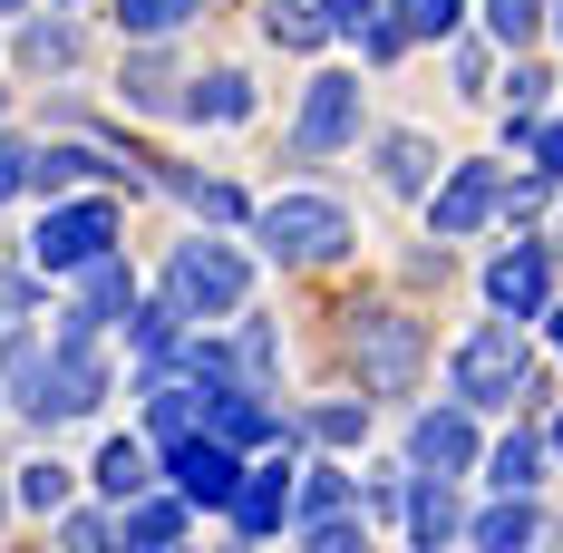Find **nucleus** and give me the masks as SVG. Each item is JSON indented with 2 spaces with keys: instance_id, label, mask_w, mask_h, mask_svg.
Wrapping results in <instances>:
<instances>
[{
  "instance_id": "nucleus-1",
  "label": "nucleus",
  "mask_w": 563,
  "mask_h": 553,
  "mask_svg": "<svg viewBox=\"0 0 563 553\" xmlns=\"http://www.w3.org/2000/svg\"><path fill=\"white\" fill-rule=\"evenodd\" d=\"M448 379H456V398H466L476 418H486V408H534V398H544V379H534V350L515 340L506 311H496V321H476V331L456 340Z\"/></svg>"
},
{
  "instance_id": "nucleus-2",
  "label": "nucleus",
  "mask_w": 563,
  "mask_h": 553,
  "mask_svg": "<svg viewBox=\"0 0 563 553\" xmlns=\"http://www.w3.org/2000/svg\"><path fill=\"white\" fill-rule=\"evenodd\" d=\"M108 360H98V340H49L40 350V379L20 388V418L30 428H68V418H98L108 408Z\"/></svg>"
},
{
  "instance_id": "nucleus-3",
  "label": "nucleus",
  "mask_w": 563,
  "mask_h": 553,
  "mask_svg": "<svg viewBox=\"0 0 563 553\" xmlns=\"http://www.w3.org/2000/svg\"><path fill=\"white\" fill-rule=\"evenodd\" d=\"M340 321H350L340 340H350V369H360L369 398H408V388H418V369H428V331H418L408 311L379 301V311H340Z\"/></svg>"
},
{
  "instance_id": "nucleus-4",
  "label": "nucleus",
  "mask_w": 563,
  "mask_h": 553,
  "mask_svg": "<svg viewBox=\"0 0 563 553\" xmlns=\"http://www.w3.org/2000/svg\"><path fill=\"white\" fill-rule=\"evenodd\" d=\"M253 233H263V253L273 263H301V273H321V263H340L360 233H350V204H331V195H273L263 214H253Z\"/></svg>"
},
{
  "instance_id": "nucleus-5",
  "label": "nucleus",
  "mask_w": 563,
  "mask_h": 553,
  "mask_svg": "<svg viewBox=\"0 0 563 553\" xmlns=\"http://www.w3.org/2000/svg\"><path fill=\"white\" fill-rule=\"evenodd\" d=\"M166 291L185 301V321H233L243 301H253V263L233 253V243H175V263H166Z\"/></svg>"
},
{
  "instance_id": "nucleus-6",
  "label": "nucleus",
  "mask_w": 563,
  "mask_h": 553,
  "mask_svg": "<svg viewBox=\"0 0 563 553\" xmlns=\"http://www.w3.org/2000/svg\"><path fill=\"white\" fill-rule=\"evenodd\" d=\"M117 233H126L117 195H88V204H49V214H40V233H30V263H40V273H88L98 253H117Z\"/></svg>"
},
{
  "instance_id": "nucleus-7",
  "label": "nucleus",
  "mask_w": 563,
  "mask_h": 553,
  "mask_svg": "<svg viewBox=\"0 0 563 553\" xmlns=\"http://www.w3.org/2000/svg\"><path fill=\"white\" fill-rule=\"evenodd\" d=\"M340 146H360V78L350 68H321L301 88V117H291V166H321Z\"/></svg>"
},
{
  "instance_id": "nucleus-8",
  "label": "nucleus",
  "mask_w": 563,
  "mask_h": 553,
  "mask_svg": "<svg viewBox=\"0 0 563 553\" xmlns=\"http://www.w3.org/2000/svg\"><path fill=\"white\" fill-rule=\"evenodd\" d=\"M166 486L195 505V515H224L233 486H243V446H224L214 428H185V438L166 446Z\"/></svg>"
},
{
  "instance_id": "nucleus-9",
  "label": "nucleus",
  "mask_w": 563,
  "mask_h": 553,
  "mask_svg": "<svg viewBox=\"0 0 563 553\" xmlns=\"http://www.w3.org/2000/svg\"><path fill=\"white\" fill-rule=\"evenodd\" d=\"M496 214H506V175L486 166V156H476V166H456L448 185L428 195V233H438V243H466V233H486Z\"/></svg>"
},
{
  "instance_id": "nucleus-10",
  "label": "nucleus",
  "mask_w": 563,
  "mask_h": 553,
  "mask_svg": "<svg viewBox=\"0 0 563 553\" xmlns=\"http://www.w3.org/2000/svg\"><path fill=\"white\" fill-rule=\"evenodd\" d=\"M486 301L506 311L515 331L544 321V311H554V253H544V243H506V253L486 263Z\"/></svg>"
},
{
  "instance_id": "nucleus-11",
  "label": "nucleus",
  "mask_w": 563,
  "mask_h": 553,
  "mask_svg": "<svg viewBox=\"0 0 563 553\" xmlns=\"http://www.w3.org/2000/svg\"><path fill=\"white\" fill-rule=\"evenodd\" d=\"M408 466L466 476V466H476V408H466V398H456V408H418V418H408Z\"/></svg>"
},
{
  "instance_id": "nucleus-12",
  "label": "nucleus",
  "mask_w": 563,
  "mask_h": 553,
  "mask_svg": "<svg viewBox=\"0 0 563 553\" xmlns=\"http://www.w3.org/2000/svg\"><path fill=\"white\" fill-rule=\"evenodd\" d=\"M291 466H301V456H291V438H282V456H263V466H243V486H233V534H282V524H291Z\"/></svg>"
},
{
  "instance_id": "nucleus-13",
  "label": "nucleus",
  "mask_w": 563,
  "mask_h": 553,
  "mask_svg": "<svg viewBox=\"0 0 563 553\" xmlns=\"http://www.w3.org/2000/svg\"><path fill=\"white\" fill-rule=\"evenodd\" d=\"M369 166H379V195H398V204H418V195L438 185V146H428L418 126H389V136L369 146Z\"/></svg>"
},
{
  "instance_id": "nucleus-14",
  "label": "nucleus",
  "mask_w": 563,
  "mask_h": 553,
  "mask_svg": "<svg viewBox=\"0 0 563 553\" xmlns=\"http://www.w3.org/2000/svg\"><path fill=\"white\" fill-rule=\"evenodd\" d=\"M88 486H98L108 505H136L146 486H166V476H156V446H146V438H108V446H98V466H88Z\"/></svg>"
},
{
  "instance_id": "nucleus-15",
  "label": "nucleus",
  "mask_w": 563,
  "mask_h": 553,
  "mask_svg": "<svg viewBox=\"0 0 563 553\" xmlns=\"http://www.w3.org/2000/svg\"><path fill=\"white\" fill-rule=\"evenodd\" d=\"M398 505H408V534H418V544H448V534H466V515H456V476H428V466H418Z\"/></svg>"
},
{
  "instance_id": "nucleus-16",
  "label": "nucleus",
  "mask_w": 563,
  "mask_h": 553,
  "mask_svg": "<svg viewBox=\"0 0 563 553\" xmlns=\"http://www.w3.org/2000/svg\"><path fill=\"white\" fill-rule=\"evenodd\" d=\"M78 58H88V30H78L68 10H40V20L20 30V68H30V78H49V68H78Z\"/></svg>"
},
{
  "instance_id": "nucleus-17",
  "label": "nucleus",
  "mask_w": 563,
  "mask_h": 553,
  "mask_svg": "<svg viewBox=\"0 0 563 553\" xmlns=\"http://www.w3.org/2000/svg\"><path fill=\"white\" fill-rule=\"evenodd\" d=\"M117 98H126V108H146V117L185 108V98H175V68H166V40H136V58L117 68Z\"/></svg>"
},
{
  "instance_id": "nucleus-18",
  "label": "nucleus",
  "mask_w": 563,
  "mask_h": 553,
  "mask_svg": "<svg viewBox=\"0 0 563 553\" xmlns=\"http://www.w3.org/2000/svg\"><path fill=\"white\" fill-rule=\"evenodd\" d=\"M185 117H195V126H243V117H253V78H243V68H205V78L185 88Z\"/></svg>"
},
{
  "instance_id": "nucleus-19",
  "label": "nucleus",
  "mask_w": 563,
  "mask_h": 553,
  "mask_svg": "<svg viewBox=\"0 0 563 553\" xmlns=\"http://www.w3.org/2000/svg\"><path fill=\"white\" fill-rule=\"evenodd\" d=\"M126 350H136V360H146V369H166L175 350H185V301H136V311H126Z\"/></svg>"
},
{
  "instance_id": "nucleus-20",
  "label": "nucleus",
  "mask_w": 563,
  "mask_h": 553,
  "mask_svg": "<svg viewBox=\"0 0 563 553\" xmlns=\"http://www.w3.org/2000/svg\"><path fill=\"white\" fill-rule=\"evenodd\" d=\"M68 281H78V311H88V321H126V311H136V273H126V253H98L88 273H68Z\"/></svg>"
},
{
  "instance_id": "nucleus-21",
  "label": "nucleus",
  "mask_w": 563,
  "mask_h": 553,
  "mask_svg": "<svg viewBox=\"0 0 563 553\" xmlns=\"http://www.w3.org/2000/svg\"><path fill=\"white\" fill-rule=\"evenodd\" d=\"M185 524H195V505H185V496H156V486H146L136 505H117V544H175Z\"/></svg>"
},
{
  "instance_id": "nucleus-22",
  "label": "nucleus",
  "mask_w": 563,
  "mask_h": 553,
  "mask_svg": "<svg viewBox=\"0 0 563 553\" xmlns=\"http://www.w3.org/2000/svg\"><path fill=\"white\" fill-rule=\"evenodd\" d=\"M544 534V515H534V496H496L476 524H466V544H486V553H525Z\"/></svg>"
},
{
  "instance_id": "nucleus-23",
  "label": "nucleus",
  "mask_w": 563,
  "mask_h": 553,
  "mask_svg": "<svg viewBox=\"0 0 563 553\" xmlns=\"http://www.w3.org/2000/svg\"><path fill=\"white\" fill-rule=\"evenodd\" d=\"M486 486H496V496H534V486H544V438H534V428L496 438V456H486Z\"/></svg>"
},
{
  "instance_id": "nucleus-24",
  "label": "nucleus",
  "mask_w": 563,
  "mask_h": 553,
  "mask_svg": "<svg viewBox=\"0 0 563 553\" xmlns=\"http://www.w3.org/2000/svg\"><path fill=\"white\" fill-rule=\"evenodd\" d=\"M263 40L273 49H321L331 20H321V0H263Z\"/></svg>"
},
{
  "instance_id": "nucleus-25",
  "label": "nucleus",
  "mask_w": 563,
  "mask_h": 553,
  "mask_svg": "<svg viewBox=\"0 0 563 553\" xmlns=\"http://www.w3.org/2000/svg\"><path fill=\"white\" fill-rule=\"evenodd\" d=\"M301 438L360 446V438H369V398H321V408H301Z\"/></svg>"
},
{
  "instance_id": "nucleus-26",
  "label": "nucleus",
  "mask_w": 563,
  "mask_h": 553,
  "mask_svg": "<svg viewBox=\"0 0 563 553\" xmlns=\"http://www.w3.org/2000/svg\"><path fill=\"white\" fill-rule=\"evenodd\" d=\"M350 496H360V476H340V466H291V515H340Z\"/></svg>"
},
{
  "instance_id": "nucleus-27",
  "label": "nucleus",
  "mask_w": 563,
  "mask_h": 553,
  "mask_svg": "<svg viewBox=\"0 0 563 553\" xmlns=\"http://www.w3.org/2000/svg\"><path fill=\"white\" fill-rule=\"evenodd\" d=\"M195 10H205V0H117V30H126V40H175Z\"/></svg>"
},
{
  "instance_id": "nucleus-28",
  "label": "nucleus",
  "mask_w": 563,
  "mask_h": 553,
  "mask_svg": "<svg viewBox=\"0 0 563 553\" xmlns=\"http://www.w3.org/2000/svg\"><path fill=\"white\" fill-rule=\"evenodd\" d=\"M68 486H78V476H68V466H58V456H30V466H20V486H10V496L30 505V515H58V505H68Z\"/></svg>"
},
{
  "instance_id": "nucleus-29",
  "label": "nucleus",
  "mask_w": 563,
  "mask_h": 553,
  "mask_svg": "<svg viewBox=\"0 0 563 553\" xmlns=\"http://www.w3.org/2000/svg\"><path fill=\"white\" fill-rule=\"evenodd\" d=\"M233 321H243V311H233ZM233 360H243V379L263 388L282 369V340H273V321H243V331H233Z\"/></svg>"
},
{
  "instance_id": "nucleus-30",
  "label": "nucleus",
  "mask_w": 563,
  "mask_h": 553,
  "mask_svg": "<svg viewBox=\"0 0 563 553\" xmlns=\"http://www.w3.org/2000/svg\"><path fill=\"white\" fill-rule=\"evenodd\" d=\"M49 534L88 553V544H117V515H98V505H58V515H49Z\"/></svg>"
},
{
  "instance_id": "nucleus-31",
  "label": "nucleus",
  "mask_w": 563,
  "mask_h": 553,
  "mask_svg": "<svg viewBox=\"0 0 563 553\" xmlns=\"http://www.w3.org/2000/svg\"><path fill=\"white\" fill-rule=\"evenodd\" d=\"M301 544L311 553H350V544H369V524H360L350 505H340V515H301Z\"/></svg>"
},
{
  "instance_id": "nucleus-32",
  "label": "nucleus",
  "mask_w": 563,
  "mask_h": 553,
  "mask_svg": "<svg viewBox=\"0 0 563 553\" xmlns=\"http://www.w3.org/2000/svg\"><path fill=\"white\" fill-rule=\"evenodd\" d=\"M486 30H496L506 49H525V40L544 30V0H486Z\"/></svg>"
},
{
  "instance_id": "nucleus-33",
  "label": "nucleus",
  "mask_w": 563,
  "mask_h": 553,
  "mask_svg": "<svg viewBox=\"0 0 563 553\" xmlns=\"http://www.w3.org/2000/svg\"><path fill=\"white\" fill-rule=\"evenodd\" d=\"M408 40H418V30H408V20H389V10H379V20H369V30H360V58H369V68H398V49H408Z\"/></svg>"
},
{
  "instance_id": "nucleus-34",
  "label": "nucleus",
  "mask_w": 563,
  "mask_h": 553,
  "mask_svg": "<svg viewBox=\"0 0 563 553\" xmlns=\"http://www.w3.org/2000/svg\"><path fill=\"white\" fill-rule=\"evenodd\" d=\"M456 20H466V0H408V30L418 40H456Z\"/></svg>"
},
{
  "instance_id": "nucleus-35",
  "label": "nucleus",
  "mask_w": 563,
  "mask_h": 553,
  "mask_svg": "<svg viewBox=\"0 0 563 553\" xmlns=\"http://www.w3.org/2000/svg\"><path fill=\"white\" fill-rule=\"evenodd\" d=\"M321 20H331V40H360L379 20V0H321Z\"/></svg>"
},
{
  "instance_id": "nucleus-36",
  "label": "nucleus",
  "mask_w": 563,
  "mask_h": 553,
  "mask_svg": "<svg viewBox=\"0 0 563 553\" xmlns=\"http://www.w3.org/2000/svg\"><path fill=\"white\" fill-rule=\"evenodd\" d=\"M10 195H30V146H20V136H0V204H10Z\"/></svg>"
},
{
  "instance_id": "nucleus-37",
  "label": "nucleus",
  "mask_w": 563,
  "mask_h": 553,
  "mask_svg": "<svg viewBox=\"0 0 563 553\" xmlns=\"http://www.w3.org/2000/svg\"><path fill=\"white\" fill-rule=\"evenodd\" d=\"M534 175H554V185H563V117H554V126H534Z\"/></svg>"
},
{
  "instance_id": "nucleus-38",
  "label": "nucleus",
  "mask_w": 563,
  "mask_h": 553,
  "mask_svg": "<svg viewBox=\"0 0 563 553\" xmlns=\"http://www.w3.org/2000/svg\"><path fill=\"white\" fill-rule=\"evenodd\" d=\"M506 88H515V108H544V88H554V78H544L534 58H515V78H506Z\"/></svg>"
},
{
  "instance_id": "nucleus-39",
  "label": "nucleus",
  "mask_w": 563,
  "mask_h": 553,
  "mask_svg": "<svg viewBox=\"0 0 563 553\" xmlns=\"http://www.w3.org/2000/svg\"><path fill=\"white\" fill-rule=\"evenodd\" d=\"M456 98H486V49H456Z\"/></svg>"
},
{
  "instance_id": "nucleus-40",
  "label": "nucleus",
  "mask_w": 563,
  "mask_h": 553,
  "mask_svg": "<svg viewBox=\"0 0 563 553\" xmlns=\"http://www.w3.org/2000/svg\"><path fill=\"white\" fill-rule=\"evenodd\" d=\"M544 321H554V360H563V311H544Z\"/></svg>"
},
{
  "instance_id": "nucleus-41",
  "label": "nucleus",
  "mask_w": 563,
  "mask_h": 553,
  "mask_svg": "<svg viewBox=\"0 0 563 553\" xmlns=\"http://www.w3.org/2000/svg\"><path fill=\"white\" fill-rule=\"evenodd\" d=\"M544 20H554V40H563V0H554V10H544Z\"/></svg>"
},
{
  "instance_id": "nucleus-42",
  "label": "nucleus",
  "mask_w": 563,
  "mask_h": 553,
  "mask_svg": "<svg viewBox=\"0 0 563 553\" xmlns=\"http://www.w3.org/2000/svg\"><path fill=\"white\" fill-rule=\"evenodd\" d=\"M10 10H30V0H0V20H10Z\"/></svg>"
},
{
  "instance_id": "nucleus-43",
  "label": "nucleus",
  "mask_w": 563,
  "mask_h": 553,
  "mask_svg": "<svg viewBox=\"0 0 563 553\" xmlns=\"http://www.w3.org/2000/svg\"><path fill=\"white\" fill-rule=\"evenodd\" d=\"M554 456H563V418H554Z\"/></svg>"
},
{
  "instance_id": "nucleus-44",
  "label": "nucleus",
  "mask_w": 563,
  "mask_h": 553,
  "mask_svg": "<svg viewBox=\"0 0 563 553\" xmlns=\"http://www.w3.org/2000/svg\"><path fill=\"white\" fill-rule=\"evenodd\" d=\"M58 10H68V0H58Z\"/></svg>"
}]
</instances>
